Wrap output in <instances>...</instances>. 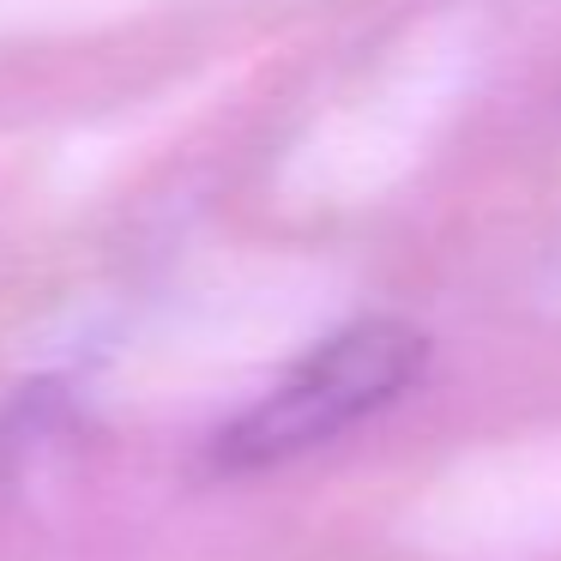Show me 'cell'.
<instances>
[{"label": "cell", "mask_w": 561, "mask_h": 561, "mask_svg": "<svg viewBox=\"0 0 561 561\" xmlns=\"http://www.w3.org/2000/svg\"><path fill=\"white\" fill-rule=\"evenodd\" d=\"M423 332H411L404 320H356L320 351H308L254 411L236 416L218 435L211 459L218 471H260V465L296 459L392 404L423 375Z\"/></svg>", "instance_id": "6da1fadb"}]
</instances>
